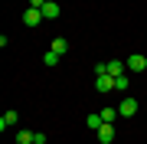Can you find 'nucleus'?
<instances>
[{
  "mask_svg": "<svg viewBox=\"0 0 147 144\" xmlns=\"http://www.w3.org/2000/svg\"><path fill=\"white\" fill-rule=\"evenodd\" d=\"M95 89H98V92H111V89H115V75H111V72L98 75V79H95Z\"/></svg>",
  "mask_w": 147,
  "mask_h": 144,
  "instance_id": "f257e3e1",
  "label": "nucleus"
},
{
  "mask_svg": "<svg viewBox=\"0 0 147 144\" xmlns=\"http://www.w3.org/2000/svg\"><path fill=\"white\" fill-rule=\"evenodd\" d=\"M23 23H26V26H39V23H42V10H36V7H30V10L23 13Z\"/></svg>",
  "mask_w": 147,
  "mask_h": 144,
  "instance_id": "f03ea898",
  "label": "nucleus"
},
{
  "mask_svg": "<svg viewBox=\"0 0 147 144\" xmlns=\"http://www.w3.org/2000/svg\"><path fill=\"white\" fill-rule=\"evenodd\" d=\"M127 69H131V72H144L147 69V56H131V59H127Z\"/></svg>",
  "mask_w": 147,
  "mask_h": 144,
  "instance_id": "7ed1b4c3",
  "label": "nucleus"
},
{
  "mask_svg": "<svg viewBox=\"0 0 147 144\" xmlns=\"http://www.w3.org/2000/svg\"><path fill=\"white\" fill-rule=\"evenodd\" d=\"M16 121H20V115H16V112H3V115H0V131H7V128H13Z\"/></svg>",
  "mask_w": 147,
  "mask_h": 144,
  "instance_id": "20e7f679",
  "label": "nucleus"
},
{
  "mask_svg": "<svg viewBox=\"0 0 147 144\" xmlns=\"http://www.w3.org/2000/svg\"><path fill=\"white\" fill-rule=\"evenodd\" d=\"M118 112L124 115V118H131V115L137 112V98H124V101H121V105H118Z\"/></svg>",
  "mask_w": 147,
  "mask_h": 144,
  "instance_id": "39448f33",
  "label": "nucleus"
},
{
  "mask_svg": "<svg viewBox=\"0 0 147 144\" xmlns=\"http://www.w3.org/2000/svg\"><path fill=\"white\" fill-rule=\"evenodd\" d=\"M98 141L101 144H111V141H115V124H101V128H98Z\"/></svg>",
  "mask_w": 147,
  "mask_h": 144,
  "instance_id": "423d86ee",
  "label": "nucleus"
},
{
  "mask_svg": "<svg viewBox=\"0 0 147 144\" xmlns=\"http://www.w3.org/2000/svg\"><path fill=\"white\" fill-rule=\"evenodd\" d=\"M49 49H53V53H59V56H65V53H69V43H65L62 36H56L53 43H49Z\"/></svg>",
  "mask_w": 147,
  "mask_h": 144,
  "instance_id": "0eeeda50",
  "label": "nucleus"
},
{
  "mask_svg": "<svg viewBox=\"0 0 147 144\" xmlns=\"http://www.w3.org/2000/svg\"><path fill=\"white\" fill-rule=\"evenodd\" d=\"M53 16H59V3L46 0V7H42V20H53Z\"/></svg>",
  "mask_w": 147,
  "mask_h": 144,
  "instance_id": "6e6552de",
  "label": "nucleus"
},
{
  "mask_svg": "<svg viewBox=\"0 0 147 144\" xmlns=\"http://www.w3.org/2000/svg\"><path fill=\"white\" fill-rule=\"evenodd\" d=\"M98 115H101V121H105V124H115V118H118L121 112H118V108H101Z\"/></svg>",
  "mask_w": 147,
  "mask_h": 144,
  "instance_id": "1a4fd4ad",
  "label": "nucleus"
},
{
  "mask_svg": "<svg viewBox=\"0 0 147 144\" xmlns=\"http://www.w3.org/2000/svg\"><path fill=\"white\" fill-rule=\"evenodd\" d=\"M124 69H127V62H121V59H111V62H108V72L111 75H124Z\"/></svg>",
  "mask_w": 147,
  "mask_h": 144,
  "instance_id": "9d476101",
  "label": "nucleus"
},
{
  "mask_svg": "<svg viewBox=\"0 0 147 144\" xmlns=\"http://www.w3.org/2000/svg\"><path fill=\"white\" fill-rule=\"evenodd\" d=\"M101 124H105V121H101V115H88V118H85V128H92V131H98Z\"/></svg>",
  "mask_w": 147,
  "mask_h": 144,
  "instance_id": "9b49d317",
  "label": "nucleus"
},
{
  "mask_svg": "<svg viewBox=\"0 0 147 144\" xmlns=\"http://www.w3.org/2000/svg\"><path fill=\"white\" fill-rule=\"evenodd\" d=\"M127 85H131L127 75H115V92H127Z\"/></svg>",
  "mask_w": 147,
  "mask_h": 144,
  "instance_id": "f8f14e48",
  "label": "nucleus"
},
{
  "mask_svg": "<svg viewBox=\"0 0 147 144\" xmlns=\"http://www.w3.org/2000/svg\"><path fill=\"white\" fill-rule=\"evenodd\" d=\"M36 131H16V144H33Z\"/></svg>",
  "mask_w": 147,
  "mask_h": 144,
  "instance_id": "ddd939ff",
  "label": "nucleus"
},
{
  "mask_svg": "<svg viewBox=\"0 0 147 144\" xmlns=\"http://www.w3.org/2000/svg\"><path fill=\"white\" fill-rule=\"evenodd\" d=\"M42 62H46L49 69H53V66H59V53H53V49H49V53L42 56Z\"/></svg>",
  "mask_w": 147,
  "mask_h": 144,
  "instance_id": "4468645a",
  "label": "nucleus"
},
{
  "mask_svg": "<svg viewBox=\"0 0 147 144\" xmlns=\"http://www.w3.org/2000/svg\"><path fill=\"white\" fill-rule=\"evenodd\" d=\"M30 7H36V10H42V7H46V0H30Z\"/></svg>",
  "mask_w": 147,
  "mask_h": 144,
  "instance_id": "2eb2a0df",
  "label": "nucleus"
}]
</instances>
